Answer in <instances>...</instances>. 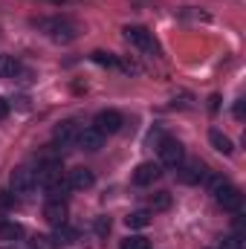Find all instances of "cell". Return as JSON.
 Here are the masks:
<instances>
[{"label": "cell", "mask_w": 246, "mask_h": 249, "mask_svg": "<svg viewBox=\"0 0 246 249\" xmlns=\"http://www.w3.org/2000/svg\"><path fill=\"white\" fill-rule=\"evenodd\" d=\"M148 206H151V212H165V209H171V194L168 191H154L148 197Z\"/></svg>", "instance_id": "2e32d148"}, {"label": "cell", "mask_w": 246, "mask_h": 249, "mask_svg": "<svg viewBox=\"0 0 246 249\" xmlns=\"http://www.w3.org/2000/svg\"><path fill=\"white\" fill-rule=\"evenodd\" d=\"M180 183L185 186H197V183H206V177H209V168L203 165V162H188V165H180Z\"/></svg>", "instance_id": "52a82bcc"}, {"label": "cell", "mask_w": 246, "mask_h": 249, "mask_svg": "<svg viewBox=\"0 0 246 249\" xmlns=\"http://www.w3.org/2000/svg\"><path fill=\"white\" fill-rule=\"evenodd\" d=\"M122 249H151V244H148V238H142V235H127L122 241Z\"/></svg>", "instance_id": "d6986e66"}, {"label": "cell", "mask_w": 246, "mask_h": 249, "mask_svg": "<svg viewBox=\"0 0 246 249\" xmlns=\"http://www.w3.org/2000/svg\"><path fill=\"white\" fill-rule=\"evenodd\" d=\"M0 75H3V78L20 75V61H18L15 55H0Z\"/></svg>", "instance_id": "9a60e30c"}, {"label": "cell", "mask_w": 246, "mask_h": 249, "mask_svg": "<svg viewBox=\"0 0 246 249\" xmlns=\"http://www.w3.org/2000/svg\"><path fill=\"white\" fill-rule=\"evenodd\" d=\"M9 183H12V188H15V194H29L32 188L38 186V177H35V171H32L29 165H20V168L12 171Z\"/></svg>", "instance_id": "8992f818"}, {"label": "cell", "mask_w": 246, "mask_h": 249, "mask_svg": "<svg viewBox=\"0 0 246 249\" xmlns=\"http://www.w3.org/2000/svg\"><path fill=\"white\" fill-rule=\"evenodd\" d=\"M124 223H127L130 229H145V226L151 223V212H145V209H142V212H130V214L124 217Z\"/></svg>", "instance_id": "e0dca14e"}, {"label": "cell", "mask_w": 246, "mask_h": 249, "mask_svg": "<svg viewBox=\"0 0 246 249\" xmlns=\"http://www.w3.org/2000/svg\"><path fill=\"white\" fill-rule=\"evenodd\" d=\"M18 238H23V226L15 220H3L0 223V241H18Z\"/></svg>", "instance_id": "5bb4252c"}, {"label": "cell", "mask_w": 246, "mask_h": 249, "mask_svg": "<svg viewBox=\"0 0 246 249\" xmlns=\"http://www.w3.org/2000/svg\"><path fill=\"white\" fill-rule=\"evenodd\" d=\"M44 220L50 223V226H64L67 223V200H47V206H44Z\"/></svg>", "instance_id": "ba28073f"}, {"label": "cell", "mask_w": 246, "mask_h": 249, "mask_svg": "<svg viewBox=\"0 0 246 249\" xmlns=\"http://www.w3.org/2000/svg\"><path fill=\"white\" fill-rule=\"evenodd\" d=\"M3 220H6V217H3V212H0V223H3Z\"/></svg>", "instance_id": "d4e9b609"}, {"label": "cell", "mask_w": 246, "mask_h": 249, "mask_svg": "<svg viewBox=\"0 0 246 249\" xmlns=\"http://www.w3.org/2000/svg\"><path fill=\"white\" fill-rule=\"evenodd\" d=\"M67 183H70V188H75V191H84V188H93L96 177H93L90 168H72L67 174Z\"/></svg>", "instance_id": "7c38bea8"}, {"label": "cell", "mask_w": 246, "mask_h": 249, "mask_svg": "<svg viewBox=\"0 0 246 249\" xmlns=\"http://www.w3.org/2000/svg\"><path fill=\"white\" fill-rule=\"evenodd\" d=\"M53 241H55V247H67V244H72V241H75V229H70V226L64 223V226L55 229V238H53Z\"/></svg>", "instance_id": "ac0fdd59"}, {"label": "cell", "mask_w": 246, "mask_h": 249, "mask_svg": "<svg viewBox=\"0 0 246 249\" xmlns=\"http://www.w3.org/2000/svg\"><path fill=\"white\" fill-rule=\"evenodd\" d=\"M159 165L157 162H142V165H136V171H133V183L136 186H151V183H157L159 180Z\"/></svg>", "instance_id": "8fae6325"}, {"label": "cell", "mask_w": 246, "mask_h": 249, "mask_svg": "<svg viewBox=\"0 0 246 249\" xmlns=\"http://www.w3.org/2000/svg\"><path fill=\"white\" fill-rule=\"evenodd\" d=\"M124 41L142 53H154L157 44H154V35L145 29V26H124Z\"/></svg>", "instance_id": "277c9868"}, {"label": "cell", "mask_w": 246, "mask_h": 249, "mask_svg": "<svg viewBox=\"0 0 246 249\" xmlns=\"http://www.w3.org/2000/svg\"><path fill=\"white\" fill-rule=\"evenodd\" d=\"M206 183L211 188V194H214V203L223 209V212H241V206H244V197H241V191L232 186V183H226L223 177H217V174H209L206 177Z\"/></svg>", "instance_id": "6da1fadb"}, {"label": "cell", "mask_w": 246, "mask_h": 249, "mask_svg": "<svg viewBox=\"0 0 246 249\" xmlns=\"http://www.w3.org/2000/svg\"><path fill=\"white\" fill-rule=\"evenodd\" d=\"M6 116H9V102H6V99H0V122H3Z\"/></svg>", "instance_id": "603a6c76"}, {"label": "cell", "mask_w": 246, "mask_h": 249, "mask_svg": "<svg viewBox=\"0 0 246 249\" xmlns=\"http://www.w3.org/2000/svg\"><path fill=\"white\" fill-rule=\"evenodd\" d=\"M183 160H185L183 142H177V139H162V142H159V162H162V165H168V168H180Z\"/></svg>", "instance_id": "3957f363"}, {"label": "cell", "mask_w": 246, "mask_h": 249, "mask_svg": "<svg viewBox=\"0 0 246 249\" xmlns=\"http://www.w3.org/2000/svg\"><path fill=\"white\" fill-rule=\"evenodd\" d=\"M78 122H72V119H67L55 127V133H53V139H55V145H61V148H70L72 142H75V136H78Z\"/></svg>", "instance_id": "30bf717a"}, {"label": "cell", "mask_w": 246, "mask_h": 249, "mask_svg": "<svg viewBox=\"0 0 246 249\" xmlns=\"http://www.w3.org/2000/svg\"><path fill=\"white\" fill-rule=\"evenodd\" d=\"M209 142H211V145H214V151H220V154H232V151H235L232 139H229L223 130H217V127H214V130H209Z\"/></svg>", "instance_id": "4fadbf2b"}, {"label": "cell", "mask_w": 246, "mask_h": 249, "mask_svg": "<svg viewBox=\"0 0 246 249\" xmlns=\"http://www.w3.org/2000/svg\"><path fill=\"white\" fill-rule=\"evenodd\" d=\"M122 113L119 110H102V113H96V119H93V127L102 133V136H110V133H119L122 130Z\"/></svg>", "instance_id": "5b68a950"}, {"label": "cell", "mask_w": 246, "mask_h": 249, "mask_svg": "<svg viewBox=\"0 0 246 249\" xmlns=\"http://www.w3.org/2000/svg\"><path fill=\"white\" fill-rule=\"evenodd\" d=\"M38 26L53 38V41H72L75 38V23H70V20H64V18H50V20H38Z\"/></svg>", "instance_id": "7a4b0ae2"}, {"label": "cell", "mask_w": 246, "mask_h": 249, "mask_svg": "<svg viewBox=\"0 0 246 249\" xmlns=\"http://www.w3.org/2000/svg\"><path fill=\"white\" fill-rule=\"evenodd\" d=\"M32 249H55V241H53V238L38 235V238H32Z\"/></svg>", "instance_id": "44dd1931"}, {"label": "cell", "mask_w": 246, "mask_h": 249, "mask_svg": "<svg viewBox=\"0 0 246 249\" xmlns=\"http://www.w3.org/2000/svg\"><path fill=\"white\" fill-rule=\"evenodd\" d=\"M235 116L244 119V99H238V105H235Z\"/></svg>", "instance_id": "cb8c5ba5"}, {"label": "cell", "mask_w": 246, "mask_h": 249, "mask_svg": "<svg viewBox=\"0 0 246 249\" xmlns=\"http://www.w3.org/2000/svg\"><path fill=\"white\" fill-rule=\"evenodd\" d=\"M96 232H99V235H105V232H110V220H105V217H102V220L96 223Z\"/></svg>", "instance_id": "7402d4cb"}, {"label": "cell", "mask_w": 246, "mask_h": 249, "mask_svg": "<svg viewBox=\"0 0 246 249\" xmlns=\"http://www.w3.org/2000/svg\"><path fill=\"white\" fill-rule=\"evenodd\" d=\"M244 244H246L244 235L238 232V235H232V238H226V241H223V249H246Z\"/></svg>", "instance_id": "ffe728a7"}, {"label": "cell", "mask_w": 246, "mask_h": 249, "mask_svg": "<svg viewBox=\"0 0 246 249\" xmlns=\"http://www.w3.org/2000/svg\"><path fill=\"white\" fill-rule=\"evenodd\" d=\"M75 145H78V148H84V151H99V148L105 145V136L90 124V127H81V130H78Z\"/></svg>", "instance_id": "9c48e42d"}]
</instances>
